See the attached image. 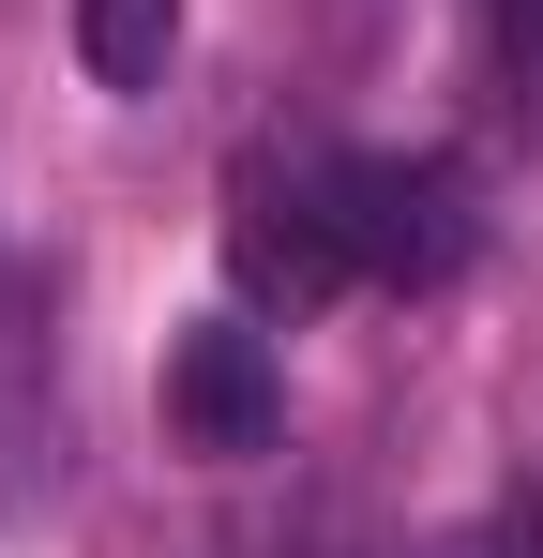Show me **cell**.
<instances>
[{
    "mask_svg": "<svg viewBox=\"0 0 543 558\" xmlns=\"http://www.w3.org/2000/svg\"><path fill=\"white\" fill-rule=\"evenodd\" d=\"M333 211H348V257L377 287H438L468 257V167L452 151H333Z\"/></svg>",
    "mask_w": 543,
    "mask_h": 558,
    "instance_id": "cell-1",
    "label": "cell"
},
{
    "mask_svg": "<svg viewBox=\"0 0 543 558\" xmlns=\"http://www.w3.org/2000/svg\"><path fill=\"white\" fill-rule=\"evenodd\" d=\"M227 272H242V302H333V287L362 272V257H348V211H333V151H302V167H242Z\"/></svg>",
    "mask_w": 543,
    "mask_h": 558,
    "instance_id": "cell-2",
    "label": "cell"
},
{
    "mask_svg": "<svg viewBox=\"0 0 543 558\" xmlns=\"http://www.w3.org/2000/svg\"><path fill=\"white\" fill-rule=\"evenodd\" d=\"M272 423H287V377H272L257 332H181L167 348V438L181 453H272Z\"/></svg>",
    "mask_w": 543,
    "mask_h": 558,
    "instance_id": "cell-3",
    "label": "cell"
},
{
    "mask_svg": "<svg viewBox=\"0 0 543 558\" xmlns=\"http://www.w3.org/2000/svg\"><path fill=\"white\" fill-rule=\"evenodd\" d=\"M76 61L106 92H167L181 61V0H76Z\"/></svg>",
    "mask_w": 543,
    "mask_h": 558,
    "instance_id": "cell-4",
    "label": "cell"
},
{
    "mask_svg": "<svg viewBox=\"0 0 543 558\" xmlns=\"http://www.w3.org/2000/svg\"><path fill=\"white\" fill-rule=\"evenodd\" d=\"M498 76H514V121H543V0H498Z\"/></svg>",
    "mask_w": 543,
    "mask_h": 558,
    "instance_id": "cell-5",
    "label": "cell"
},
{
    "mask_svg": "<svg viewBox=\"0 0 543 558\" xmlns=\"http://www.w3.org/2000/svg\"><path fill=\"white\" fill-rule=\"evenodd\" d=\"M498 558H543V483L514 498V529H498Z\"/></svg>",
    "mask_w": 543,
    "mask_h": 558,
    "instance_id": "cell-6",
    "label": "cell"
}]
</instances>
